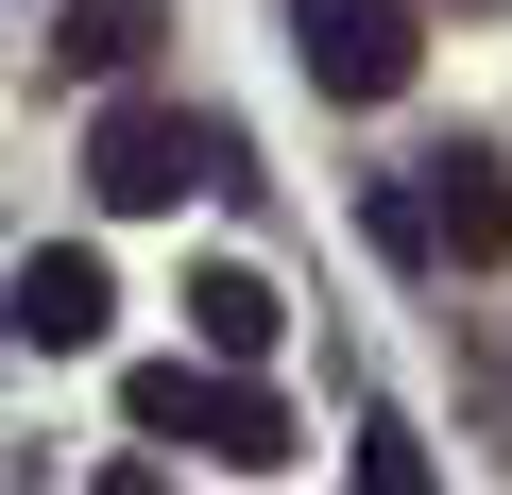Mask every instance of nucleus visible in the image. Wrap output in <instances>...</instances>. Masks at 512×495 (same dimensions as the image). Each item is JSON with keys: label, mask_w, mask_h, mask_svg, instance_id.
<instances>
[{"label": "nucleus", "mask_w": 512, "mask_h": 495, "mask_svg": "<svg viewBox=\"0 0 512 495\" xmlns=\"http://www.w3.org/2000/svg\"><path fill=\"white\" fill-rule=\"evenodd\" d=\"M120 410H137V444H205V461H291V410L256 393L239 359H154V376H137Z\"/></svg>", "instance_id": "nucleus-1"}, {"label": "nucleus", "mask_w": 512, "mask_h": 495, "mask_svg": "<svg viewBox=\"0 0 512 495\" xmlns=\"http://www.w3.org/2000/svg\"><path fill=\"white\" fill-rule=\"evenodd\" d=\"M427 239H444L461 274H495V257H512V171H495L478 137H461V154H427Z\"/></svg>", "instance_id": "nucleus-4"}, {"label": "nucleus", "mask_w": 512, "mask_h": 495, "mask_svg": "<svg viewBox=\"0 0 512 495\" xmlns=\"http://www.w3.org/2000/svg\"><path fill=\"white\" fill-rule=\"evenodd\" d=\"M222 171H239V137L222 120H171V103H103V137H86V188L103 205H188Z\"/></svg>", "instance_id": "nucleus-2"}, {"label": "nucleus", "mask_w": 512, "mask_h": 495, "mask_svg": "<svg viewBox=\"0 0 512 495\" xmlns=\"http://www.w3.org/2000/svg\"><path fill=\"white\" fill-rule=\"evenodd\" d=\"M52 52H69L86 86H120V69L154 52V0H69V18H52Z\"/></svg>", "instance_id": "nucleus-7"}, {"label": "nucleus", "mask_w": 512, "mask_h": 495, "mask_svg": "<svg viewBox=\"0 0 512 495\" xmlns=\"http://www.w3.org/2000/svg\"><path fill=\"white\" fill-rule=\"evenodd\" d=\"M291 52H308V86H325V103H393V86L427 69L410 0H291Z\"/></svg>", "instance_id": "nucleus-3"}, {"label": "nucleus", "mask_w": 512, "mask_h": 495, "mask_svg": "<svg viewBox=\"0 0 512 495\" xmlns=\"http://www.w3.org/2000/svg\"><path fill=\"white\" fill-rule=\"evenodd\" d=\"M120 325V291H103V257H86V239H52V257L18 274V342H52V359H86Z\"/></svg>", "instance_id": "nucleus-5"}, {"label": "nucleus", "mask_w": 512, "mask_h": 495, "mask_svg": "<svg viewBox=\"0 0 512 495\" xmlns=\"http://www.w3.org/2000/svg\"><path fill=\"white\" fill-rule=\"evenodd\" d=\"M86 495H171V478H154V461H103V478H86Z\"/></svg>", "instance_id": "nucleus-9"}, {"label": "nucleus", "mask_w": 512, "mask_h": 495, "mask_svg": "<svg viewBox=\"0 0 512 495\" xmlns=\"http://www.w3.org/2000/svg\"><path fill=\"white\" fill-rule=\"evenodd\" d=\"M274 325H291V308L256 291V274H188V342H205V359H274Z\"/></svg>", "instance_id": "nucleus-6"}, {"label": "nucleus", "mask_w": 512, "mask_h": 495, "mask_svg": "<svg viewBox=\"0 0 512 495\" xmlns=\"http://www.w3.org/2000/svg\"><path fill=\"white\" fill-rule=\"evenodd\" d=\"M0 325H18V291H0Z\"/></svg>", "instance_id": "nucleus-10"}, {"label": "nucleus", "mask_w": 512, "mask_h": 495, "mask_svg": "<svg viewBox=\"0 0 512 495\" xmlns=\"http://www.w3.org/2000/svg\"><path fill=\"white\" fill-rule=\"evenodd\" d=\"M359 495H444V461H427L410 427H359Z\"/></svg>", "instance_id": "nucleus-8"}]
</instances>
